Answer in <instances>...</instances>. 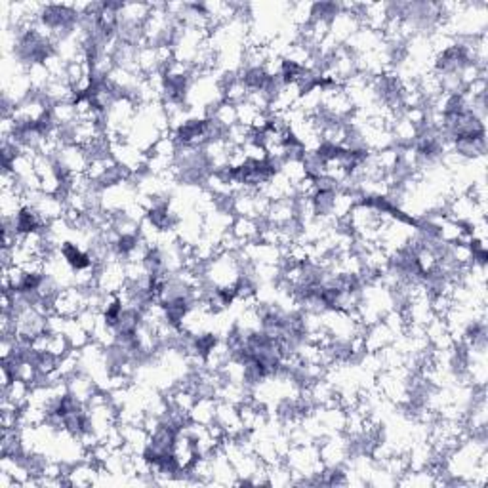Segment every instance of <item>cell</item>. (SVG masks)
Wrapping results in <instances>:
<instances>
[{
    "instance_id": "obj_1",
    "label": "cell",
    "mask_w": 488,
    "mask_h": 488,
    "mask_svg": "<svg viewBox=\"0 0 488 488\" xmlns=\"http://www.w3.org/2000/svg\"><path fill=\"white\" fill-rule=\"evenodd\" d=\"M361 27V19L355 12L340 8L330 21V36L337 44H345Z\"/></svg>"
},
{
    "instance_id": "obj_2",
    "label": "cell",
    "mask_w": 488,
    "mask_h": 488,
    "mask_svg": "<svg viewBox=\"0 0 488 488\" xmlns=\"http://www.w3.org/2000/svg\"><path fill=\"white\" fill-rule=\"evenodd\" d=\"M362 337H364L367 353H378V351L389 347V345L395 342V337L397 336L389 330V326H387L384 320H380V322H376V325L367 326Z\"/></svg>"
},
{
    "instance_id": "obj_3",
    "label": "cell",
    "mask_w": 488,
    "mask_h": 488,
    "mask_svg": "<svg viewBox=\"0 0 488 488\" xmlns=\"http://www.w3.org/2000/svg\"><path fill=\"white\" fill-rule=\"evenodd\" d=\"M67 389H69V397L82 404L90 403V398L99 391L96 381L92 380L88 374L80 372V370L77 374H72L71 378H67Z\"/></svg>"
},
{
    "instance_id": "obj_4",
    "label": "cell",
    "mask_w": 488,
    "mask_h": 488,
    "mask_svg": "<svg viewBox=\"0 0 488 488\" xmlns=\"http://www.w3.org/2000/svg\"><path fill=\"white\" fill-rule=\"evenodd\" d=\"M149 13H151V2H122L119 10V23L143 27Z\"/></svg>"
},
{
    "instance_id": "obj_5",
    "label": "cell",
    "mask_w": 488,
    "mask_h": 488,
    "mask_svg": "<svg viewBox=\"0 0 488 488\" xmlns=\"http://www.w3.org/2000/svg\"><path fill=\"white\" fill-rule=\"evenodd\" d=\"M266 222L277 227L295 222V199H281L271 202L266 214Z\"/></svg>"
},
{
    "instance_id": "obj_6",
    "label": "cell",
    "mask_w": 488,
    "mask_h": 488,
    "mask_svg": "<svg viewBox=\"0 0 488 488\" xmlns=\"http://www.w3.org/2000/svg\"><path fill=\"white\" fill-rule=\"evenodd\" d=\"M216 397H197L193 408L189 410V420L200 425H210L216 420Z\"/></svg>"
},
{
    "instance_id": "obj_7",
    "label": "cell",
    "mask_w": 488,
    "mask_h": 488,
    "mask_svg": "<svg viewBox=\"0 0 488 488\" xmlns=\"http://www.w3.org/2000/svg\"><path fill=\"white\" fill-rule=\"evenodd\" d=\"M261 223L264 219H254V217H235V222L231 225V233L241 239L244 244L246 242H254L259 239V233H261Z\"/></svg>"
},
{
    "instance_id": "obj_8",
    "label": "cell",
    "mask_w": 488,
    "mask_h": 488,
    "mask_svg": "<svg viewBox=\"0 0 488 488\" xmlns=\"http://www.w3.org/2000/svg\"><path fill=\"white\" fill-rule=\"evenodd\" d=\"M208 119L216 122L223 132H227L229 128L239 124V119H237V105H233V103L229 102H219L217 105H214V107L210 109Z\"/></svg>"
},
{
    "instance_id": "obj_9",
    "label": "cell",
    "mask_w": 488,
    "mask_h": 488,
    "mask_svg": "<svg viewBox=\"0 0 488 488\" xmlns=\"http://www.w3.org/2000/svg\"><path fill=\"white\" fill-rule=\"evenodd\" d=\"M50 119H52V122H54L55 126L71 128L75 122H79L75 102L54 103V105L50 107Z\"/></svg>"
},
{
    "instance_id": "obj_10",
    "label": "cell",
    "mask_w": 488,
    "mask_h": 488,
    "mask_svg": "<svg viewBox=\"0 0 488 488\" xmlns=\"http://www.w3.org/2000/svg\"><path fill=\"white\" fill-rule=\"evenodd\" d=\"M27 77H29L31 88H33L35 94H44V90H46L50 82H52V75H50L48 69L44 67L43 61H38V63H33V65L27 67Z\"/></svg>"
},
{
    "instance_id": "obj_11",
    "label": "cell",
    "mask_w": 488,
    "mask_h": 488,
    "mask_svg": "<svg viewBox=\"0 0 488 488\" xmlns=\"http://www.w3.org/2000/svg\"><path fill=\"white\" fill-rule=\"evenodd\" d=\"M63 336L69 340V344H71L72 349H82L85 345H88L92 342V334L90 332H86L77 319H69Z\"/></svg>"
},
{
    "instance_id": "obj_12",
    "label": "cell",
    "mask_w": 488,
    "mask_h": 488,
    "mask_svg": "<svg viewBox=\"0 0 488 488\" xmlns=\"http://www.w3.org/2000/svg\"><path fill=\"white\" fill-rule=\"evenodd\" d=\"M50 334V332H48ZM71 344H69V340H67L63 334H50L48 337V355L55 357V359H61V357H65L69 351H71Z\"/></svg>"
},
{
    "instance_id": "obj_13",
    "label": "cell",
    "mask_w": 488,
    "mask_h": 488,
    "mask_svg": "<svg viewBox=\"0 0 488 488\" xmlns=\"http://www.w3.org/2000/svg\"><path fill=\"white\" fill-rule=\"evenodd\" d=\"M242 151L246 155L248 163H266L267 161L266 147L259 143L258 139H250V141H246V143L242 145Z\"/></svg>"
},
{
    "instance_id": "obj_14",
    "label": "cell",
    "mask_w": 488,
    "mask_h": 488,
    "mask_svg": "<svg viewBox=\"0 0 488 488\" xmlns=\"http://www.w3.org/2000/svg\"><path fill=\"white\" fill-rule=\"evenodd\" d=\"M259 113H264V111H258V109L250 105L248 102H242L237 105V119H239V124H242V126L252 128L254 121H256V116Z\"/></svg>"
}]
</instances>
